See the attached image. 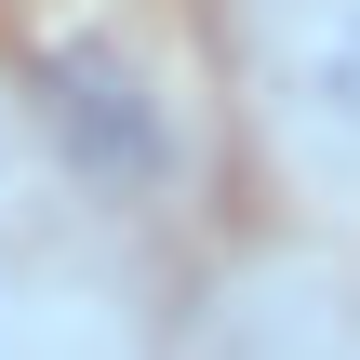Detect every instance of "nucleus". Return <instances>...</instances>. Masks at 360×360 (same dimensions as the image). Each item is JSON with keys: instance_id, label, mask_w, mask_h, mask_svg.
<instances>
[{"instance_id": "f257e3e1", "label": "nucleus", "mask_w": 360, "mask_h": 360, "mask_svg": "<svg viewBox=\"0 0 360 360\" xmlns=\"http://www.w3.org/2000/svg\"><path fill=\"white\" fill-rule=\"evenodd\" d=\"M40 94H53V134H67L94 174H160V120H147V94H134L107 53H53Z\"/></svg>"}, {"instance_id": "f03ea898", "label": "nucleus", "mask_w": 360, "mask_h": 360, "mask_svg": "<svg viewBox=\"0 0 360 360\" xmlns=\"http://www.w3.org/2000/svg\"><path fill=\"white\" fill-rule=\"evenodd\" d=\"M321 94H334V107H347V120H360V13H347V27H334V40H321Z\"/></svg>"}]
</instances>
